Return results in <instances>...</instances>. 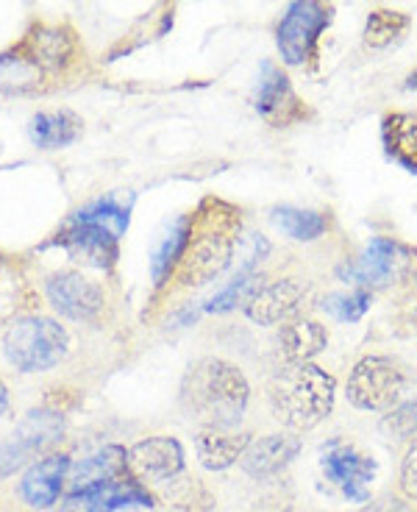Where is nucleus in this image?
Instances as JSON below:
<instances>
[{
	"label": "nucleus",
	"instance_id": "obj_21",
	"mask_svg": "<svg viewBox=\"0 0 417 512\" xmlns=\"http://www.w3.org/2000/svg\"><path fill=\"white\" fill-rule=\"evenodd\" d=\"M120 476H128L126 448L106 446L76 462V465H70L67 485H70V493H76V490L101 485V482H112V479H120Z\"/></svg>",
	"mask_w": 417,
	"mask_h": 512
},
{
	"label": "nucleus",
	"instance_id": "obj_31",
	"mask_svg": "<svg viewBox=\"0 0 417 512\" xmlns=\"http://www.w3.org/2000/svg\"><path fill=\"white\" fill-rule=\"evenodd\" d=\"M384 429L392 437H404V440H417V398L409 404H401L398 410H392L384 421Z\"/></svg>",
	"mask_w": 417,
	"mask_h": 512
},
{
	"label": "nucleus",
	"instance_id": "obj_20",
	"mask_svg": "<svg viewBox=\"0 0 417 512\" xmlns=\"http://www.w3.org/2000/svg\"><path fill=\"white\" fill-rule=\"evenodd\" d=\"M84 134V120L70 109H48L37 112L28 123V137L42 151H56L73 145Z\"/></svg>",
	"mask_w": 417,
	"mask_h": 512
},
{
	"label": "nucleus",
	"instance_id": "obj_27",
	"mask_svg": "<svg viewBox=\"0 0 417 512\" xmlns=\"http://www.w3.org/2000/svg\"><path fill=\"white\" fill-rule=\"evenodd\" d=\"M259 259H262V254H259V251H256V254H251V259H248V262L242 265L240 273H237V279L228 284L223 293L215 295V298L206 304V312H228V309L237 307L240 301H245V304H248V301L253 298V293L262 287V279H265V276L256 270V262H259Z\"/></svg>",
	"mask_w": 417,
	"mask_h": 512
},
{
	"label": "nucleus",
	"instance_id": "obj_7",
	"mask_svg": "<svg viewBox=\"0 0 417 512\" xmlns=\"http://www.w3.org/2000/svg\"><path fill=\"white\" fill-rule=\"evenodd\" d=\"M412 262H415L412 248L387 240V237H376L365 245V251L356 256L354 262L342 265L340 279L370 293V290H381V287L401 282L412 270Z\"/></svg>",
	"mask_w": 417,
	"mask_h": 512
},
{
	"label": "nucleus",
	"instance_id": "obj_14",
	"mask_svg": "<svg viewBox=\"0 0 417 512\" xmlns=\"http://www.w3.org/2000/svg\"><path fill=\"white\" fill-rule=\"evenodd\" d=\"M253 103H256V112L265 117L270 126H292L309 115L298 92L292 90L290 78L284 76L281 67L270 62H265L262 67V78H259Z\"/></svg>",
	"mask_w": 417,
	"mask_h": 512
},
{
	"label": "nucleus",
	"instance_id": "obj_9",
	"mask_svg": "<svg viewBox=\"0 0 417 512\" xmlns=\"http://www.w3.org/2000/svg\"><path fill=\"white\" fill-rule=\"evenodd\" d=\"M320 468L331 485L340 490L348 501H367L370 496V482L376 479V460L367 457L351 443L334 440L323 448L320 454Z\"/></svg>",
	"mask_w": 417,
	"mask_h": 512
},
{
	"label": "nucleus",
	"instance_id": "obj_30",
	"mask_svg": "<svg viewBox=\"0 0 417 512\" xmlns=\"http://www.w3.org/2000/svg\"><path fill=\"white\" fill-rule=\"evenodd\" d=\"M323 309L329 312L331 318L342 320V323H356L370 309V293L356 290V293L348 295H331V298H326Z\"/></svg>",
	"mask_w": 417,
	"mask_h": 512
},
{
	"label": "nucleus",
	"instance_id": "obj_29",
	"mask_svg": "<svg viewBox=\"0 0 417 512\" xmlns=\"http://www.w3.org/2000/svg\"><path fill=\"white\" fill-rule=\"evenodd\" d=\"M165 499L170 501V507H176L181 512H206L212 507V496L209 490L195 482V479H173L165 490Z\"/></svg>",
	"mask_w": 417,
	"mask_h": 512
},
{
	"label": "nucleus",
	"instance_id": "obj_12",
	"mask_svg": "<svg viewBox=\"0 0 417 512\" xmlns=\"http://www.w3.org/2000/svg\"><path fill=\"white\" fill-rule=\"evenodd\" d=\"M51 245H59L73 259L98 270H112L117 256H120V237L114 231L76 218V215L67 218V223L53 237Z\"/></svg>",
	"mask_w": 417,
	"mask_h": 512
},
{
	"label": "nucleus",
	"instance_id": "obj_26",
	"mask_svg": "<svg viewBox=\"0 0 417 512\" xmlns=\"http://www.w3.org/2000/svg\"><path fill=\"white\" fill-rule=\"evenodd\" d=\"M76 218L89 220V223H98L103 229L114 231L117 237H123V231L128 229L131 223V195H120V192H112L106 198H98L92 204L81 206L73 212Z\"/></svg>",
	"mask_w": 417,
	"mask_h": 512
},
{
	"label": "nucleus",
	"instance_id": "obj_6",
	"mask_svg": "<svg viewBox=\"0 0 417 512\" xmlns=\"http://www.w3.org/2000/svg\"><path fill=\"white\" fill-rule=\"evenodd\" d=\"M406 390L404 368L390 357L370 354L359 359L354 371L348 376L345 396L356 410L365 412H392L401 407V398Z\"/></svg>",
	"mask_w": 417,
	"mask_h": 512
},
{
	"label": "nucleus",
	"instance_id": "obj_13",
	"mask_svg": "<svg viewBox=\"0 0 417 512\" xmlns=\"http://www.w3.org/2000/svg\"><path fill=\"white\" fill-rule=\"evenodd\" d=\"M126 507H153V493L131 474L67 493L59 512H117Z\"/></svg>",
	"mask_w": 417,
	"mask_h": 512
},
{
	"label": "nucleus",
	"instance_id": "obj_19",
	"mask_svg": "<svg viewBox=\"0 0 417 512\" xmlns=\"http://www.w3.org/2000/svg\"><path fill=\"white\" fill-rule=\"evenodd\" d=\"M253 437L248 432H231V429H201L195 435V451L206 471H226L234 462L242 460Z\"/></svg>",
	"mask_w": 417,
	"mask_h": 512
},
{
	"label": "nucleus",
	"instance_id": "obj_32",
	"mask_svg": "<svg viewBox=\"0 0 417 512\" xmlns=\"http://www.w3.org/2000/svg\"><path fill=\"white\" fill-rule=\"evenodd\" d=\"M401 493L406 499L417 501V440L409 446L401 465Z\"/></svg>",
	"mask_w": 417,
	"mask_h": 512
},
{
	"label": "nucleus",
	"instance_id": "obj_17",
	"mask_svg": "<svg viewBox=\"0 0 417 512\" xmlns=\"http://www.w3.org/2000/svg\"><path fill=\"white\" fill-rule=\"evenodd\" d=\"M67 474H70V457L67 454H48V457L34 462L23 474L17 493L28 507L48 510L62 496L64 485H67Z\"/></svg>",
	"mask_w": 417,
	"mask_h": 512
},
{
	"label": "nucleus",
	"instance_id": "obj_33",
	"mask_svg": "<svg viewBox=\"0 0 417 512\" xmlns=\"http://www.w3.org/2000/svg\"><path fill=\"white\" fill-rule=\"evenodd\" d=\"M6 407H9V387L0 382V415L6 412Z\"/></svg>",
	"mask_w": 417,
	"mask_h": 512
},
{
	"label": "nucleus",
	"instance_id": "obj_15",
	"mask_svg": "<svg viewBox=\"0 0 417 512\" xmlns=\"http://www.w3.org/2000/svg\"><path fill=\"white\" fill-rule=\"evenodd\" d=\"M45 295L53 309L70 320H95L103 312V301H106L101 287L76 270H64L51 276L45 282Z\"/></svg>",
	"mask_w": 417,
	"mask_h": 512
},
{
	"label": "nucleus",
	"instance_id": "obj_4",
	"mask_svg": "<svg viewBox=\"0 0 417 512\" xmlns=\"http://www.w3.org/2000/svg\"><path fill=\"white\" fill-rule=\"evenodd\" d=\"M334 390V376L315 362H284L270 384V404L287 429L306 432L329 418Z\"/></svg>",
	"mask_w": 417,
	"mask_h": 512
},
{
	"label": "nucleus",
	"instance_id": "obj_1",
	"mask_svg": "<svg viewBox=\"0 0 417 512\" xmlns=\"http://www.w3.org/2000/svg\"><path fill=\"white\" fill-rule=\"evenodd\" d=\"M251 384L226 359L206 357L192 365L181 382V407L201 429H234L245 415Z\"/></svg>",
	"mask_w": 417,
	"mask_h": 512
},
{
	"label": "nucleus",
	"instance_id": "obj_28",
	"mask_svg": "<svg viewBox=\"0 0 417 512\" xmlns=\"http://www.w3.org/2000/svg\"><path fill=\"white\" fill-rule=\"evenodd\" d=\"M406 28H409V14L392 12V9H373L367 14L365 45L367 48H387L401 34H406Z\"/></svg>",
	"mask_w": 417,
	"mask_h": 512
},
{
	"label": "nucleus",
	"instance_id": "obj_18",
	"mask_svg": "<svg viewBox=\"0 0 417 512\" xmlns=\"http://www.w3.org/2000/svg\"><path fill=\"white\" fill-rule=\"evenodd\" d=\"M301 451V440L292 435H270L262 440H253L248 451L242 454V471L251 476V479H270V476L281 474L295 454Z\"/></svg>",
	"mask_w": 417,
	"mask_h": 512
},
{
	"label": "nucleus",
	"instance_id": "obj_25",
	"mask_svg": "<svg viewBox=\"0 0 417 512\" xmlns=\"http://www.w3.org/2000/svg\"><path fill=\"white\" fill-rule=\"evenodd\" d=\"M273 223L284 231L287 237L298 243H312L317 237H323L329 229V218L315 209H295V206H278L273 209Z\"/></svg>",
	"mask_w": 417,
	"mask_h": 512
},
{
	"label": "nucleus",
	"instance_id": "obj_34",
	"mask_svg": "<svg viewBox=\"0 0 417 512\" xmlns=\"http://www.w3.org/2000/svg\"><path fill=\"white\" fill-rule=\"evenodd\" d=\"M409 323H412V329L417 332V301L412 304V309H409Z\"/></svg>",
	"mask_w": 417,
	"mask_h": 512
},
{
	"label": "nucleus",
	"instance_id": "obj_5",
	"mask_svg": "<svg viewBox=\"0 0 417 512\" xmlns=\"http://www.w3.org/2000/svg\"><path fill=\"white\" fill-rule=\"evenodd\" d=\"M70 348V337L64 332L62 323L51 318H31L14 320L3 334V351L14 368L26 373L51 371L56 368Z\"/></svg>",
	"mask_w": 417,
	"mask_h": 512
},
{
	"label": "nucleus",
	"instance_id": "obj_22",
	"mask_svg": "<svg viewBox=\"0 0 417 512\" xmlns=\"http://www.w3.org/2000/svg\"><path fill=\"white\" fill-rule=\"evenodd\" d=\"M381 142L392 162L417 173V112H390L381 123Z\"/></svg>",
	"mask_w": 417,
	"mask_h": 512
},
{
	"label": "nucleus",
	"instance_id": "obj_11",
	"mask_svg": "<svg viewBox=\"0 0 417 512\" xmlns=\"http://www.w3.org/2000/svg\"><path fill=\"white\" fill-rule=\"evenodd\" d=\"M64 418L56 410H34L28 418L0 443V479L14 474L23 462L39 454L45 446H51L62 435Z\"/></svg>",
	"mask_w": 417,
	"mask_h": 512
},
{
	"label": "nucleus",
	"instance_id": "obj_16",
	"mask_svg": "<svg viewBox=\"0 0 417 512\" xmlns=\"http://www.w3.org/2000/svg\"><path fill=\"white\" fill-rule=\"evenodd\" d=\"M306 293L309 287L298 279H278V282L262 284L245 304V315L256 326H276L295 315V309L304 304Z\"/></svg>",
	"mask_w": 417,
	"mask_h": 512
},
{
	"label": "nucleus",
	"instance_id": "obj_23",
	"mask_svg": "<svg viewBox=\"0 0 417 512\" xmlns=\"http://www.w3.org/2000/svg\"><path fill=\"white\" fill-rule=\"evenodd\" d=\"M281 354L287 362H312L329 346V332L323 323L312 318H295L281 329Z\"/></svg>",
	"mask_w": 417,
	"mask_h": 512
},
{
	"label": "nucleus",
	"instance_id": "obj_10",
	"mask_svg": "<svg viewBox=\"0 0 417 512\" xmlns=\"http://www.w3.org/2000/svg\"><path fill=\"white\" fill-rule=\"evenodd\" d=\"M126 462L128 474L134 476L139 485H170L173 479L184 474V448L176 437H145L128 448Z\"/></svg>",
	"mask_w": 417,
	"mask_h": 512
},
{
	"label": "nucleus",
	"instance_id": "obj_8",
	"mask_svg": "<svg viewBox=\"0 0 417 512\" xmlns=\"http://www.w3.org/2000/svg\"><path fill=\"white\" fill-rule=\"evenodd\" d=\"M334 9L315 3V0H298L290 3L276 28V45L281 59L292 67L306 64L315 53L320 34L331 26Z\"/></svg>",
	"mask_w": 417,
	"mask_h": 512
},
{
	"label": "nucleus",
	"instance_id": "obj_2",
	"mask_svg": "<svg viewBox=\"0 0 417 512\" xmlns=\"http://www.w3.org/2000/svg\"><path fill=\"white\" fill-rule=\"evenodd\" d=\"M76 31L64 23H34L9 51L0 53V90L26 92L48 76L67 73L78 59Z\"/></svg>",
	"mask_w": 417,
	"mask_h": 512
},
{
	"label": "nucleus",
	"instance_id": "obj_3",
	"mask_svg": "<svg viewBox=\"0 0 417 512\" xmlns=\"http://www.w3.org/2000/svg\"><path fill=\"white\" fill-rule=\"evenodd\" d=\"M240 234V212L234 206L206 198L190 215V240L178 262L176 279L181 287H201L217 279L234 259Z\"/></svg>",
	"mask_w": 417,
	"mask_h": 512
},
{
	"label": "nucleus",
	"instance_id": "obj_24",
	"mask_svg": "<svg viewBox=\"0 0 417 512\" xmlns=\"http://www.w3.org/2000/svg\"><path fill=\"white\" fill-rule=\"evenodd\" d=\"M187 240H190V218H178L151 256V276L156 287H162L167 279H173L178 262L184 256V248H187Z\"/></svg>",
	"mask_w": 417,
	"mask_h": 512
}]
</instances>
